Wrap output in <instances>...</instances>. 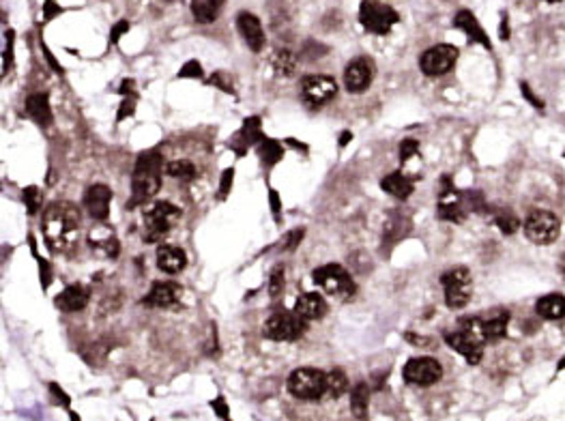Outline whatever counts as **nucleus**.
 <instances>
[{"label":"nucleus","mask_w":565,"mask_h":421,"mask_svg":"<svg viewBox=\"0 0 565 421\" xmlns=\"http://www.w3.org/2000/svg\"><path fill=\"white\" fill-rule=\"evenodd\" d=\"M80 210L72 202H52L43 213V237L52 252H67L78 243Z\"/></svg>","instance_id":"obj_1"},{"label":"nucleus","mask_w":565,"mask_h":421,"mask_svg":"<svg viewBox=\"0 0 565 421\" xmlns=\"http://www.w3.org/2000/svg\"><path fill=\"white\" fill-rule=\"evenodd\" d=\"M162 166L164 157L157 151H147L138 157L134 181H131V200L129 208L149 202L162 187Z\"/></svg>","instance_id":"obj_2"},{"label":"nucleus","mask_w":565,"mask_h":421,"mask_svg":"<svg viewBox=\"0 0 565 421\" xmlns=\"http://www.w3.org/2000/svg\"><path fill=\"white\" fill-rule=\"evenodd\" d=\"M445 342L460 353L471 365H478L482 355H484V344H486V336L482 331L480 319L473 316V319H462L460 327L456 331L445 333Z\"/></svg>","instance_id":"obj_3"},{"label":"nucleus","mask_w":565,"mask_h":421,"mask_svg":"<svg viewBox=\"0 0 565 421\" xmlns=\"http://www.w3.org/2000/svg\"><path fill=\"white\" fill-rule=\"evenodd\" d=\"M561 222L548 208L529 210L524 219V237L535 245H551L559 239Z\"/></svg>","instance_id":"obj_4"},{"label":"nucleus","mask_w":565,"mask_h":421,"mask_svg":"<svg viewBox=\"0 0 565 421\" xmlns=\"http://www.w3.org/2000/svg\"><path fill=\"white\" fill-rule=\"evenodd\" d=\"M286 385L288 391L299 400H321L327 393V374L316 367H299L290 372Z\"/></svg>","instance_id":"obj_5"},{"label":"nucleus","mask_w":565,"mask_h":421,"mask_svg":"<svg viewBox=\"0 0 565 421\" xmlns=\"http://www.w3.org/2000/svg\"><path fill=\"white\" fill-rule=\"evenodd\" d=\"M359 22L367 32L387 34L400 22V15L394 7L381 3V0H361Z\"/></svg>","instance_id":"obj_6"},{"label":"nucleus","mask_w":565,"mask_h":421,"mask_svg":"<svg viewBox=\"0 0 565 421\" xmlns=\"http://www.w3.org/2000/svg\"><path fill=\"white\" fill-rule=\"evenodd\" d=\"M181 215V208L174 206L166 200L155 202L147 213H145V228H142V237L147 243H157L160 239H164L170 230L172 222Z\"/></svg>","instance_id":"obj_7"},{"label":"nucleus","mask_w":565,"mask_h":421,"mask_svg":"<svg viewBox=\"0 0 565 421\" xmlns=\"http://www.w3.org/2000/svg\"><path fill=\"white\" fill-rule=\"evenodd\" d=\"M308 323L295 312H275L264 323V336L275 342H295L303 336Z\"/></svg>","instance_id":"obj_8"},{"label":"nucleus","mask_w":565,"mask_h":421,"mask_svg":"<svg viewBox=\"0 0 565 421\" xmlns=\"http://www.w3.org/2000/svg\"><path fill=\"white\" fill-rule=\"evenodd\" d=\"M440 284L445 288V303L449 310H462L471 301L473 277L467 267H456L443 273Z\"/></svg>","instance_id":"obj_9"},{"label":"nucleus","mask_w":565,"mask_h":421,"mask_svg":"<svg viewBox=\"0 0 565 421\" xmlns=\"http://www.w3.org/2000/svg\"><path fill=\"white\" fill-rule=\"evenodd\" d=\"M314 284H319L325 292L338 294V296H350L355 292V282L348 275V271L340 265H325L312 273Z\"/></svg>","instance_id":"obj_10"},{"label":"nucleus","mask_w":565,"mask_h":421,"mask_svg":"<svg viewBox=\"0 0 565 421\" xmlns=\"http://www.w3.org/2000/svg\"><path fill=\"white\" fill-rule=\"evenodd\" d=\"M458 54H460V52H458L456 45L440 43V45H434V47L423 52L421 58H419V67H421V72L426 74L428 78L445 76L449 69L456 65Z\"/></svg>","instance_id":"obj_11"},{"label":"nucleus","mask_w":565,"mask_h":421,"mask_svg":"<svg viewBox=\"0 0 565 421\" xmlns=\"http://www.w3.org/2000/svg\"><path fill=\"white\" fill-rule=\"evenodd\" d=\"M402 376L409 385H417V387H430V385L438 382L443 376V367L432 357H415L409 359L402 370Z\"/></svg>","instance_id":"obj_12"},{"label":"nucleus","mask_w":565,"mask_h":421,"mask_svg":"<svg viewBox=\"0 0 565 421\" xmlns=\"http://www.w3.org/2000/svg\"><path fill=\"white\" fill-rule=\"evenodd\" d=\"M338 93V84L329 76H308L301 82V97L310 108H321Z\"/></svg>","instance_id":"obj_13"},{"label":"nucleus","mask_w":565,"mask_h":421,"mask_svg":"<svg viewBox=\"0 0 565 421\" xmlns=\"http://www.w3.org/2000/svg\"><path fill=\"white\" fill-rule=\"evenodd\" d=\"M372 78H374V63L365 58V56H359L352 61L346 72H344V84H346V91L350 93H363L370 84H372Z\"/></svg>","instance_id":"obj_14"},{"label":"nucleus","mask_w":565,"mask_h":421,"mask_svg":"<svg viewBox=\"0 0 565 421\" xmlns=\"http://www.w3.org/2000/svg\"><path fill=\"white\" fill-rule=\"evenodd\" d=\"M110 202H112V191L105 185H93V187H88L84 194V206L88 210V215L97 222L108 219Z\"/></svg>","instance_id":"obj_15"},{"label":"nucleus","mask_w":565,"mask_h":421,"mask_svg":"<svg viewBox=\"0 0 565 421\" xmlns=\"http://www.w3.org/2000/svg\"><path fill=\"white\" fill-rule=\"evenodd\" d=\"M478 319H480L482 331L486 336V342H497V340L505 338L507 325H509V310L494 307V310L484 312L482 316H478Z\"/></svg>","instance_id":"obj_16"},{"label":"nucleus","mask_w":565,"mask_h":421,"mask_svg":"<svg viewBox=\"0 0 565 421\" xmlns=\"http://www.w3.org/2000/svg\"><path fill=\"white\" fill-rule=\"evenodd\" d=\"M237 28L241 32L243 41L247 43V47H250L252 52H260L264 47V30H262V24L254 13L241 11L237 15Z\"/></svg>","instance_id":"obj_17"},{"label":"nucleus","mask_w":565,"mask_h":421,"mask_svg":"<svg viewBox=\"0 0 565 421\" xmlns=\"http://www.w3.org/2000/svg\"><path fill=\"white\" fill-rule=\"evenodd\" d=\"M179 296H181V286H176L174 282H157L142 299V303L149 307H170L179 301Z\"/></svg>","instance_id":"obj_18"},{"label":"nucleus","mask_w":565,"mask_h":421,"mask_svg":"<svg viewBox=\"0 0 565 421\" xmlns=\"http://www.w3.org/2000/svg\"><path fill=\"white\" fill-rule=\"evenodd\" d=\"M454 26H456V28H460V30H465V32H467V37H469L471 41L484 45L486 50H492V43H490V39H488L486 30L480 26L478 17H475L471 11H467V9L458 11L456 17H454Z\"/></svg>","instance_id":"obj_19"},{"label":"nucleus","mask_w":565,"mask_h":421,"mask_svg":"<svg viewBox=\"0 0 565 421\" xmlns=\"http://www.w3.org/2000/svg\"><path fill=\"white\" fill-rule=\"evenodd\" d=\"M262 140H264V138H262V129H260V118H258V116H252V118H245V120H243V127H241V131L233 138L231 147H233L239 155H243L252 144H260Z\"/></svg>","instance_id":"obj_20"},{"label":"nucleus","mask_w":565,"mask_h":421,"mask_svg":"<svg viewBox=\"0 0 565 421\" xmlns=\"http://www.w3.org/2000/svg\"><path fill=\"white\" fill-rule=\"evenodd\" d=\"M295 314H299L306 323L323 319V314L327 312V303L319 292H303L295 303Z\"/></svg>","instance_id":"obj_21"},{"label":"nucleus","mask_w":565,"mask_h":421,"mask_svg":"<svg viewBox=\"0 0 565 421\" xmlns=\"http://www.w3.org/2000/svg\"><path fill=\"white\" fill-rule=\"evenodd\" d=\"M187 265V256L181 248H174V245H162L157 250V267L164 273H181Z\"/></svg>","instance_id":"obj_22"},{"label":"nucleus","mask_w":565,"mask_h":421,"mask_svg":"<svg viewBox=\"0 0 565 421\" xmlns=\"http://www.w3.org/2000/svg\"><path fill=\"white\" fill-rule=\"evenodd\" d=\"M88 299H91V292H88L84 286L76 284L65 288L58 296H56V307L63 312H80L88 305Z\"/></svg>","instance_id":"obj_23"},{"label":"nucleus","mask_w":565,"mask_h":421,"mask_svg":"<svg viewBox=\"0 0 565 421\" xmlns=\"http://www.w3.org/2000/svg\"><path fill=\"white\" fill-rule=\"evenodd\" d=\"M535 312L542 316L544 321H561L565 319V294L561 292H551L544 294L535 303Z\"/></svg>","instance_id":"obj_24"},{"label":"nucleus","mask_w":565,"mask_h":421,"mask_svg":"<svg viewBox=\"0 0 565 421\" xmlns=\"http://www.w3.org/2000/svg\"><path fill=\"white\" fill-rule=\"evenodd\" d=\"M381 187L387 191V194H392L394 198H400V200H406L415 189V181L411 177H406L404 172H392L387 174V177L381 181Z\"/></svg>","instance_id":"obj_25"},{"label":"nucleus","mask_w":565,"mask_h":421,"mask_svg":"<svg viewBox=\"0 0 565 421\" xmlns=\"http://www.w3.org/2000/svg\"><path fill=\"white\" fill-rule=\"evenodd\" d=\"M224 5L226 0H191V13L196 17V22L211 24L220 17Z\"/></svg>","instance_id":"obj_26"},{"label":"nucleus","mask_w":565,"mask_h":421,"mask_svg":"<svg viewBox=\"0 0 565 421\" xmlns=\"http://www.w3.org/2000/svg\"><path fill=\"white\" fill-rule=\"evenodd\" d=\"M26 112L34 122H39V125H50L52 122V110H50V101L45 93L30 95L26 99Z\"/></svg>","instance_id":"obj_27"},{"label":"nucleus","mask_w":565,"mask_h":421,"mask_svg":"<svg viewBox=\"0 0 565 421\" xmlns=\"http://www.w3.org/2000/svg\"><path fill=\"white\" fill-rule=\"evenodd\" d=\"M367 400H370V387L365 382H357L350 391V411L361 421L367 417Z\"/></svg>","instance_id":"obj_28"},{"label":"nucleus","mask_w":565,"mask_h":421,"mask_svg":"<svg viewBox=\"0 0 565 421\" xmlns=\"http://www.w3.org/2000/svg\"><path fill=\"white\" fill-rule=\"evenodd\" d=\"M346 389H348V378H346V374L342 370L327 372V393L325 396H329V398L335 400V398L344 396Z\"/></svg>","instance_id":"obj_29"},{"label":"nucleus","mask_w":565,"mask_h":421,"mask_svg":"<svg viewBox=\"0 0 565 421\" xmlns=\"http://www.w3.org/2000/svg\"><path fill=\"white\" fill-rule=\"evenodd\" d=\"M258 155L267 166H273L284 157V149H281L279 142H275V140H262L258 144Z\"/></svg>","instance_id":"obj_30"},{"label":"nucleus","mask_w":565,"mask_h":421,"mask_svg":"<svg viewBox=\"0 0 565 421\" xmlns=\"http://www.w3.org/2000/svg\"><path fill=\"white\" fill-rule=\"evenodd\" d=\"M166 172L170 174L172 179H179V181H191L196 177V166L187 160H174L166 166Z\"/></svg>","instance_id":"obj_31"},{"label":"nucleus","mask_w":565,"mask_h":421,"mask_svg":"<svg viewBox=\"0 0 565 421\" xmlns=\"http://www.w3.org/2000/svg\"><path fill=\"white\" fill-rule=\"evenodd\" d=\"M409 226H411L409 219H404L402 215L394 213L390 217V222H387V226H385V241L394 243V241L402 239L406 235V230H409Z\"/></svg>","instance_id":"obj_32"},{"label":"nucleus","mask_w":565,"mask_h":421,"mask_svg":"<svg viewBox=\"0 0 565 421\" xmlns=\"http://www.w3.org/2000/svg\"><path fill=\"white\" fill-rule=\"evenodd\" d=\"M88 241H91V245H93L95 250H99L101 254H105L108 258H114L118 254V241H116V237L112 233L103 235V237H97V233H95V235L88 237Z\"/></svg>","instance_id":"obj_33"},{"label":"nucleus","mask_w":565,"mask_h":421,"mask_svg":"<svg viewBox=\"0 0 565 421\" xmlns=\"http://www.w3.org/2000/svg\"><path fill=\"white\" fill-rule=\"evenodd\" d=\"M273 65L277 69V74L292 76L295 74V67H297V56L292 54V52H288V50H279V52H275V56H273Z\"/></svg>","instance_id":"obj_34"},{"label":"nucleus","mask_w":565,"mask_h":421,"mask_svg":"<svg viewBox=\"0 0 565 421\" xmlns=\"http://www.w3.org/2000/svg\"><path fill=\"white\" fill-rule=\"evenodd\" d=\"M494 224L501 228L503 235H514L520 228V219L511 210H501V213L494 215Z\"/></svg>","instance_id":"obj_35"},{"label":"nucleus","mask_w":565,"mask_h":421,"mask_svg":"<svg viewBox=\"0 0 565 421\" xmlns=\"http://www.w3.org/2000/svg\"><path fill=\"white\" fill-rule=\"evenodd\" d=\"M22 198H24V204H26V208H28V213H30V215L37 213L39 206H41V191H39V187H26V189H24V194H22Z\"/></svg>","instance_id":"obj_36"},{"label":"nucleus","mask_w":565,"mask_h":421,"mask_svg":"<svg viewBox=\"0 0 565 421\" xmlns=\"http://www.w3.org/2000/svg\"><path fill=\"white\" fill-rule=\"evenodd\" d=\"M417 151H419V142H417V140H402V142H400V160L402 162H409Z\"/></svg>","instance_id":"obj_37"},{"label":"nucleus","mask_w":565,"mask_h":421,"mask_svg":"<svg viewBox=\"0 0 565 421\" xmlns=\"http://www.w3.org/2000/svg\"><path fill=\"white\" fill-rule=\"evenodd\" d=\"M281 288H284V269L277 267V269L271 273V282H269V292H271V296H277Z\"/></svg>","instance_id":"obj_38"},{"label":"nucleus","mask_w":565,"mask_h":421,"mask_svg":"<svg viewBox=\"0 0 565 421\" xmlns=\"http://www.w3.org/2000/svg\"><path fill=\"white\" fill-rule=\"evenodd\" d=\"M181 78H202V67L198 61H189L181 67V72H179Z\"/></svg>","instance_id":"obj_39"},{"label":"nucleus","mask_w":565,"mask_h":421,"mask_svg":"<svg viewBox=\"0 0 565 421\" xmlns=\"http://www.w3.org/2000/svg\"><path fill=\"white\" fill-rule=\"evenodd\" d=\"M301 239H303V228H299V230H295V233L286 235L284 243H281V252H290V250H295Z\"/></svg>","instance_id":"obj_40"},{"label":"nucleus","mask_w":565,"mask_h":421,"mask_svg":"<svg viewBox=\"0 0 565 421\" xmlns=\"http://www.w3.org/2000/svg\"><path fill=\"white\" fill-rule=\"evenodd\" d=\"M233 177H235V170L233 168H228L222 172V183H220V198H226L228 196V191H231L233 187Z\"/></svg>","instance_id":"obj_41"},{"label":"nucleus","mask_w":565,"mask_h":421,"mask_svg":"<svg viewBox=\"0 0 565 421\" xmlns=\"http://www.w3.org/2000/svg\"><path fill=\"white\" fill-rule=\"evenodd\" d=\"M520 89H522V97H526L529 101H531V103H533V108H535L537 112H544V101H542V99H537V97L533 95L531 86H529L526 82H522V84H520Z\"/></svg>","instance_id":"obj_42"},{"label":"nucleus","mask_w":565,"mask_h":421,"mask_svg":"<svg viewBox=\"0 0 565 421\" xmlns=\"http://www.w3.org/2000/svg\"><path fill=\"white\" fill-rule=\"evenodd\" d=\"M209 84H215V86H220L222 91L233 93V84H231V80H226V74H224V72H217V74L211 76Z\"/></svg>","instance_id":"obj_43"},{"label":"nucleus","mask_w":565,"mask_h":421,"mask_svg":"<svg viewBox=\"0 0 565 421\" xmlns=\"http://www.w3.org/2000/svg\"><path fill=\"white\" fill-rule=\"evenodd\" d=\"M11 61H13V32L9 30V32H7V52L3 54V74L9 72Z\"/></svg>","instance_id":"obj_44"},{"label":"nucleus","mask_w":565,"mask_h":421,"mask_svg":"<svg viewBox=\"0 0 565 421\" xmlns=\"http://www.w3.org/2000/svg\"><path fill=\"white\" fill-rule=\"evenodd\" d=\"M134 105H136V101H134L131 97H125V101L120 103V110H118V116H116V120H122V118L131 116V114H134Z\"/></svg>","instance_id":"obj_45"},{"label":"nucleus","mask_w":565,"mask_h":421,"mask_svg":"<svg viewBox=\"0 0 565 421\" xmlns=\"http://www.w3.org/2000/svg\"><path fill=\"white\" fill-rule=\"evenodd\" d=\"M127 30H129V22H127V20H120V22L112 28L110 41H112V43H116V41L120 39V34H122V32H127Z\"/></svg>","instance_id":"obj_46"},{"label":"nucleus","mask_w":565,"mask_h":421,"mask_svg":"<svg viewBox=\"0 0 565 421\" xmlns=\"http://www.w3.org/2000/svg\"><path fill=\"white\" fill-rule=\"evenodd\" d=\"M269 202H271V208H273L275 219H279V215H281V202H279V198H277V191H275V189L269 191Z\"/></svg>","instance_id":"obj_47"},{"label":"nucleus","mask_w":565,"mask_h":421,"mask_svg":"<svg viewBox=\"0 0 565 421\" xmlns=\"http://www.w3.org/2000/svg\"><path fill=\"white\" fill-rule=\"evenodd\" d=\"M39 269H41V282H43V288L50 286V279H52V271L47 267V260L39 258Z\"/></svg>","instance_id":"obj_48"},{"label":"nucleus","mask_w":565,"mask_h":421,"mask_svg":"<svg viewBox=\"0 0 565 421\" xmlns=\"http://www.w3.org/2000/svg\"><path fill=\"white\" fill-rule=\"evenodd\" d=\"M499 37L503 39V41H507L509 39V17L503 13L501 15V26H499Z\"/></svg>","instance_id":"obj_49"},{"label":"nucleus","mask_w":565,"mask_h":421,"mask_svg":"<svg viewBox=\"0 0 565 421\" xmlns=\"http://www.w3.org/2000/svg\"><path fill=\"white\" fill-rule=\"evenodd\" d=\"M56 13H58V7L54 5V0H45V20L54 17Z\"/></svg>","instance_id":"obj_50"},{"label":"nucleus","mask_w":565,"mask_h":421,"mask_svg":"<svg viewBox=\"0 0 565 421\" xmlns=\"http://www.w3.org/2000/svg\"><path fill=\"white\" fill-rule=\"evenodd\" d=\"M213 409H215V411L220 413V417H224V419L228 417V407H226L224 402H222V398H217V400L213 402Z\"/></svg>","instance_id":"obj_51"},{"label":"nucleus","mask_w":565,"mask_h":421,"mask_svg":"<svg viewBox=\"0 0 565 421\" xmlns=\"http://www.w3.org/2000/svg\"><path fill=\"white\" fill-rule=\"evenodd\" d=\"M43 52H45V58H47V63L52 65V69H56L58 74H63V67H61V65H58V63L54 61V56L50 54V50H47V47H43Z\"/></svg>","instance_id":"obj_52"},{"label":"nucleus","mask_w":565,"mask_h":421,"mask_svg":"<svg viewBox=\"0 0 565 421\" xmlns=\"http://www.w3.org/2000/svg\"><path fill=\"white\" fill-rule=\"evenodd\" d=\"M350 138H352V133H350V131H344V133L340 136V147H346V144L350 142Z\"/></svg>","instance_id":"obj_53"},{"label":"nucleus","mask_w":565,"mask_h":421,"mask_svg":"<svg viewBox=\"0 0 565 421\" xmlns=\"http://www.w3.org/2000/svg\"><path fill=\"white\" fill-rule=\"evenodd\" d=\"M563 367H565V357H563V359L559 361V370H563Z\"/></svg>","instance_id":"obj_54"},{"label":"nucleus","mask_w":565,"mask_h":421,"mask_svg":"<svg viewBox=\"0 0 565 421\" xmlns=\"http://www.w3.org/2000/svg\"><path fill=\"white\" fill-rule=\"evenodd\" d=\"M546 3H559V0H546Z\"/></svg>","instance_id":"obj_55"}]
</instances>
